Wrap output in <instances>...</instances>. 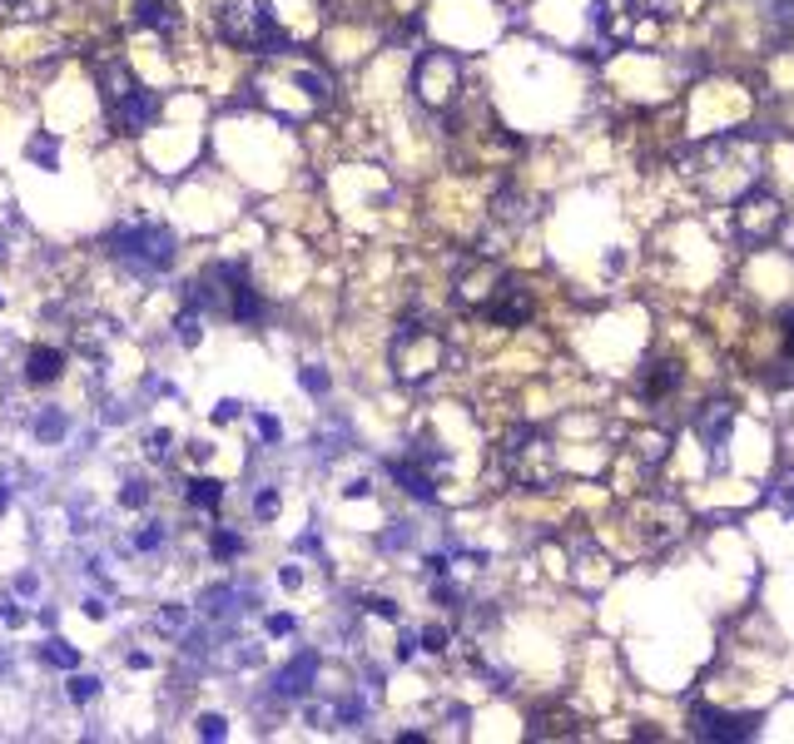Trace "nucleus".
I'll list each match as a JSON object with an SVG mask.
<instances>
[{"mask_svg": "<svg viewBox=\"0 0 794 744\" xmlns=\"http://www.w3.org/2000/svg\"><path fill=\"white\" fill-rule=\"evenodd\" d=\"M760 174V144L755 134H720L681 154V179L701 189L705 199H740L745 184Z\"/></svg>", "mask_w": 794, "mask_h": 744, "instance_id": "obj_1", "label": "nucleus"}, {"mask_svg": "<svg viewBox=\"0 0 794 744\" xmlns=\"http://www.w3.org/2000/svg\"><path fill=\"white\" fill-rule=\"evenodd\" d=\"M219 35H224L229 45L249 50V55H289L293 50L289 30L279 25L269 0H229V5L219 10Z\"/></svg>", "mask_w": 794, "mask_h": 744, "instance_id": "obj_2", "label": "nucleus"}, {"mask_svg": "<svg viewBox=\"0 0 794 744\" xmlns=\"http://www.w3.org/2000/svg\"><path fill=\"white\" fill-rule=\"evenodd\" d=\"M502 472L526 492H546L556 482V446L542 427H516L502 442Z\"/></svg>", "mask_w": 794, "mask_h": 744, "instance_id": "obj_3", "label": "nucleus"}, {"mask_svg": "<svg viewBox=\"0 0 794 744\" xmlns=\"http://www.w3.org/2000/svg\"><path fill=\"white\" fill-rule=\"evenodd\" d=\"M110 249H114V259L134 273H164L179 253V239H174V229H164V223H124V229H114Z\"/></svg>", "mask_w": 794, "mask_h": 744, "instance_id": "obj_4", "label": "nucleus"}, {"mask_svg": "<svg viewBox=\"0 0 794 744\" xmlns=\"http://www.w3.org/2000/svg\"><path fill=\"white\" fill-rule=\"evenodd\" d=\"M442 363H447V343H442V333H432L427 323H417V318H402V328L393 338V372H397V382L417 387V382H427Z\"/></svg>", "mask_w": 794, "mask_h": 744, "instance_id": "obj_5", "label": "nucleus"}, {"mask_svg": "<svg viewBox=\"0 0 794 744\" xmlns=\"http://www.w3.org/2000/svg\"><path fill=\"white\" fill-rule=\"evenodd\" d=\"M412 94L427 110H452L462 100V55H452V50H422L412 60Z\"/></svg>", "mask_w": 794, "mask_h": 744, "instance_id": "obj_6", "label": "nucleus"}, {"mask_svg": "<svg viewBox=\"0 0 794 744\" xmlns=\"http://www.w3.org/2000/svg\"><path fill=\"white\" fill-rule=\"evenodd\" d=\"M779 229H785V204H779V194H769L765 184H750L745 194L735 199V233L745 249H765V243L779 239Z\"/></svg>", "mask_w": 794, "mask_h": 744, "instance_id": "obj_7", "label": "nucleus"}, {"mask_svg": "<svg viewBox=\"0 0 794 744\" xmlns=\"http://www.w3.org/2000/svg\"><path fill=\"white\" fill-rule=\"evenodd\" d=\"M691 735L705 739V744H740V739L760 735V715H720L711 705H695L691 710Z\"/></svg>", "mask_w": 794, "mask_h": 744, "instance_id": "obj_8", "label": "nucleus"}, {"mask_svg": "<svg viewBox=\"0 0 794 744\" xmlns=\"http://www.w3.org/2000/svg\"><path fill=\"white\" fill-rule=\"evenodd\" d=\"M532 289H526L522 279H512V273H502V283L492 289V298H486V308H482V318H492V323H502V328H516V323H526L532 318Z\"/></svg>", "mask_w": 794, "mask_h": 744, "instance_id": "obj_9", "label": "nucleus"}, {"mask_svg": "<svg viewBox=\"0 0 794 744\" xmlns=\"http://www.w3.org/2000/svg\"><path fill=\"white\" fill-rule=\"evenodd\" d=\"M496 283H502V269H496V263H486V259H476V263H467V269L452 279V303L467 308V313H482Z\"/></svg>", "mask_w": 794, "mask_h": 744, "instance_id": "obj_10", "label": "nucleus"}, {"mask_svg": "<svg viewBox=\"0 0 794 744\" xmlns=\"http://www.w3.org/2000/svg\"><path fill=\"white\" fill-rule=\"evenodd\" d=\"M641 15H645L641 0H596V5H591V25H596V35L606 40V45L631 40V30H635Z\"/></svg>", "mask_w": 794, "mask_h": 744, "instance_id": "obj_11", "label": "nucleus"}, {"mask_svg": "<svg viewBox=\"0 0 794 744\" xmlns=\"http://www.w3.org/2000/svg\"><path fill=\"white\" fill-rule=\"evenodd\" d=\"M110 120H114V130H120V134H144L159 120V100L140 84V90H130L124 100L110 104Z\"/></svg>", "mask_w": 794, "mask_h": 744, "instance_id": "obj_12", "label": "nucleus"}, {"mask_svg": "<svg viewBox=\"0 0 794 744\" xmlns=\"http://www.w3.org/2000/svg\"><path fill=\"white\" fill-rule=\"evenodd\" d=\"M730 427H735V407H730V402H711V407H701V417H695V432L711 442V462H715V466L725 462Z\"/></svg>", "mask_w": 794, "mask_h": 744, "instance_id": "obj_13", "label": "nucleus"}, {"mask_svg": "<svg viewBox=\"0 0 794 744\" xmlns=\"http://www.w3.org/2000/svg\"><path fill=\"white\" fill-rule=\"evenodd\" d=\"M134 25L169 40L184 30V10H179V0H134Z\"/></svg>", "mask_w": 794, "mask_h": 744, "instance_id": "obj_14", "label": "nucleus"}, {"mask_svg": "<svg viewBox=\"0 0 794 744\" xmlns=\"http://www.w3.org/2000/svg\"><path fill=\"white\" fill-rule=\"evenodd\" d=\"M100 94H104V104H114V100H124L130 90H140V80H134V70H130V60H100Z\"/></svg>", "mask_w": 794, "mask_h": 744, "instance_id": "obj_15", "label": "nucleus"}, {"mask_svg": "<svg viewBox=\"0 0 794 744\" xmlns=\"http://www.w3.org/2000/svg\"><path fill=\"white\" fill-rule=\"evenodd\" d=\"M60 372H65V353H60V348H35V353L25 357V382H35V387L60 382Z\"/></svg>", "mask_w": 794, "mask_h": 744, "instance_id": "obj_16", "label": "nucleus"}, {"mask_svg": "<svg viewBox=\"0 0 794 744\" xmlns=\"http://www.w3.org/2000/svg\"><path fill=\"white\" fill-rule=\"evenodd\" d=\"M526 219H532V199H526L522 189H502V194L492 199V223H506V229H522Z\"/></svg>", "mask_w": 794, "mask_h": 744, "instance_id": "obj_17", "label": "nucleus"}, {"mask_svg": "<svg viewBox=\"0 0 794 744\" xmlns=\"http://www.w3.org/2000/svg\"><path fill=\"white\" fill-rule=\"evenodd\" d=\"M313 675H318V655L313 651L293 655V665H283V675H279V695H309Z\"/></svg>", "mask_w": 794, "mask_h": 744, "instance_id": "obj_18", "label": "nucleus"}, {"mask_svg": "<svg viewBox=\"0 0 794 744\" xmlns=\"http://www.w3.org/2000/svg\"><path fill=\"white\" fill-rule=\"evenodd\" d=\"M675 387H681V367H675V363H651V367H645V377H641V397L645 402L671 397Z\"/></svg>", "mask_w": 794, "mask_h": 744, "instance_id": "obj_19", "label": "nucleus"}, {"mask_svg": "<svg viewBox=\"0 0 794 744\" xmlns=\"http://www.w3.org/2000/svg\"><path fill=\"white\" fill-rule=\"evenodd\" d=\"M229 318H234V323H259L263 318V303H259V293H253L249 279H239L234 289H229Z\"/></svg>", "mask_w": 794, "mask_h": 744, "instance_id": "obj_20", "label": "nucleus"}, {"mask_svg": "<svg viewBox=\"0 0 794 744\" xmlns=\"http://www.w3.org/2000/svg\"><path fill=\"white\" fill-rule=\"evenodd\" d=\"M393 476L402 482V492L417 496V502H432V496H437V486H432V472H427V466H417V462H397Z\"/></svg>", "mask_w": 794, "mask_h": 744, "instance_id": "obj_21", "label": "nucleus"}, {"mask_svg": "<svg viewBox=\"0 0 794 744\" xmlns=\"http://www.w3.org/2000/svg\"><path fill=\"white\" fill-rule=\"evenodd\" d=\"M765 502L775 506V512L794 516V466H785V472H775V476H769V486H765Z\"/></svg>", "mask_w": 794, "mask_h": 744, "instance_id": "obj_22", "label": "nucleus"}, {"mask_svg": "<svg viewBox=\"0 0 794 744\" xmlns=\"http://www.w3.org/2000/svg\"><path fill=\"white\" fill-rule=\"evenodd\" d=\"M219 502H224V482H214V476H194L189 482V506L194 512H214Z\"/></svg>", "mask_w": 794, "mask_h": 744, "instance_id": "obj_23", "label": "nucleus"}, {"mask_svg": "<svg viewBox=\"0 0 794 744\" xmlns=\"http://www.w3.org/2000/svg\"><path fill=\"white\" fill-rule=\"evenodd\" d=\"M50 10H55V0H0L5 20H45Z\"/></svg>", "mask_w": 794, "mask_h": 744, "instance_id": "obj_24", "label": "nucleus"}, {"mask_svg": "<svg viewBox=\"0 0 794 744\" xmlns=\"http://www.w3.org/2000/svg\"><path fill=\"white\" fill-rule=\"evenodd\" d=\"M65 427H70V422L60 417V412H40V417H35V437L40 442H60V437H65Z\"/></svg>", "mask_w": 794, "mask_h": 744, "instance_id": "obj_25", "label": "nucleus"}, {"mask_svg": "<svg viewBox=\"0 0 794 744\" xmlns=\"http://www.w3.org/2000/svg\"><path fill=\"white\" fill-rule=\"evenodd\" d=\"M179 343H184V348H194L199 343V333H204V328H199V308H189V313H179Z\"/></svg>", "mask_w": 794, "mask_h": 744, "instance_id": "obj_26", "label": "nucleus"}, {"mask_svg": "<svg viewBox=\"0 0 794 744\" xmlns=\"http://www.w3.org/2000/svg\"><path fill=\"white\" fill-rule=\"evenodd\" d=\"M94 695H100V680H94V675H75V680H70V700H75V705H90Z\"/></svg>", "mask_w": 794, "mask_h": 744, "instance_id": "obj_27", "label": "nucleus"}, {"mask_svg": "<svg viewBox=\"0 0 794 744\" xmlns=\"http://www.w3.org/2000/svg\"><path fill=\"white\" fill-rule=\"evenodd\" d=\"M30 159H35V164H45V169H55V159H60V144L40 134V140H30Z\"/></svg>", "mask_w": 794, "mask_h": 744, "instance_id": "obj_28", "label": "nucleus"}, {"mask_svg": "<svg viewBox=\"0 0 794 744\" xmlns=\"http://www.w3.org/2000/svg\"><path fill=\"white\" fill-rule=\"evenodd\" d=\"M45 661H50V665H60V670H75V665H80V655L70 651L65 641H50V645H45Z\"/></svg>", "mask_w": 794, "mask_h": 744, "instance_id": "obj_29", "label": "nucleus"}, {"mask_svg": "<svg viewBox=\"0 0 794 744\" xmlns=\"http://www.w3.org/2000/svg\"><path fill=\"white\" fill-rule=\"evenodd\" d=\"M214 551H219V556H239L243 536H239V531H214Z\"/></svg>", "mask_w": 794, "mask_h": 744, "instance_id": "obj_30", "label": "nucleus"}, {"mask_svg": "<svg viewBox=\"0 0 794 744\" xmlns=\"http://www.w3.org/2000/svg\"><path fill=\"white\" fill-rule=\"evenodd\" d=\"M417 645H422V651H432V655H442V651H447V631H442V625H432V631L417 635Z\"/></svg>", "mask_w": 794, "mask_h": 744, "instance_id": "obj_31", "label": "nucleus"}, {"mask_svg": "<svg viewBox=\"0 0 794 744\" xmlns=\"http://www.w3.org/2000/svg\"><path fill=\"white\" fill-rule=\"evenodd\" d=\"M150 456L154 462H169V456H174V437H169V432H150Z\"/></svg>", "mask_w": 794, "mask_h": 744, "instance_id": "obj_32", "label": "nucleus"}, {"mask_svg": "<svg viewBox=\"0 0 794 744\" xmlns=\"http://www.w3.org/2000/svg\"><path fill=\"white\" fill-rule=\"evenodd\" d=\"M779 328H785V367H794V308H789L785 318H779ZM785 382H794V372H789Z\"/></svg>", "mask_w": 794, "mask_h": 744, "instance_id": "obj_33", "label": "nucleus"}, {"mask_svg": "<svg viewBox=\"0 0 794 744\" xmlns=\"http://www.w3.org/2000/svg\"><path fill=\"white\" fill-rule=\"evenodd\" d=\"M299 84L309 90V100H323V94H328V80H323V74H313V70H299Z\"/></svg>", "mask_w": 794, "mask_h": 744, "instance_id": "obj_34", "label": "nucleus"}, {"mask_svg": "<svg viewBox=\"0 0 794 744\" xmlns=\"http://www.w3.org/2000/svg\"><path fill=\"white\" fill-rule=\"evenodd\" d=\"M120 502H124V506H144V502H150V486H144V482H124Z\"/></svg>", "mask_w": 794, "mask_h": 744, "instance_id": "obj_35", "label": "nucleus"}, {"mask_svg": "<svg viewBox=\"0 0 794 744\" xmlns=\"http://www.w3.org/2000/svg\"><path fill=\"white\" fill-rule=\"evenodd\" d=\"M199 735H204V739H224L229 735L224 715H204V720H199Z\"/></svg>", "mask_w": 794, "mask_h": 744, "instance_id": "obj_36", "label": "nucleus"}, {"mask_svg": "<svg viewBox=\"0 0 794 744\" xmlns=\"http://www.w3.org/2000/svg\"><path fill=\"white\" fill-rule=\"evenodd\" d=\"M253 512H259V521H269L273 512H279V496H273V492H263L259 502H253Z\"/></svg>", "mask_w": 794, "mask_h": 744, "instance_id": "obj_37", "label": "nucleus"}, {"mask_svg": "<svg viewBox=\"0 0 794 744\" xmlns=\"http://www.w3.org/2000/svg\"><path fill=\"white\" fill-rule=\"evenodd\" d=\"M159 541H164V531H159V526H150V531H140V536H134V546H140V551H154Z\"/></svg>", "mask_w": 794, "mask_h": 744, "instance_id": "obj_38", "label": "nucleus"}, {"mask_svg": "<svg viewBox=\"0 0 794 744\" xmlns=\"http://www.w3.org/2000/svg\"><path fill=\"white\" fill-rule=\"evenodd\" d=\"M368 605H373V615H383V621H397V605H393V601H383V595H373Z\"/></svg>", "mask_w": 794, "mask_h": 744, "instance_id": "obj_39", "label": "nucleus"}, {"mask_svg": "<svg viewBox=\"0 0 794 744\" xmlns=\"http://www.w3.org/2000/svg\"><path fill=\"white\" fill-rule=\"evenodd\" d=\"M269 635H293V615H269Z\"/></svg>", "mask_w": 794, "mask_h": 744, "instance_id": "obj_40", "label": "nucleus"}, {"mask_svg": "<svg viewBox=\"0 0 794 744\" xmlns=\"http://www.w3.org/2000/svg\"><path fill=\"white\" fill-rule=\"evenodd\" d=\"M303 387H309V392H328V377L318 367H309V372H303Z\"/></svg>", "mask_w": 794, "mask_h": 744, "instance_id": "obj_41", "label": "nucleus"}, {"mask_svg": "<svg viewBox=\"0 0 794 744\" xmlns=\"http://www.w3.org/2000/svg\"><path fill=\"white\" fill-rule=\"evenodd\" d=\"M279 581H283L289 591H299V586H303V571H299V566H283V571H279Z\"/></svg>", "mask_w": 794, "mask_h": 744, "instance_id": "obj_42", "label": "nucleus"}]
</instances>
